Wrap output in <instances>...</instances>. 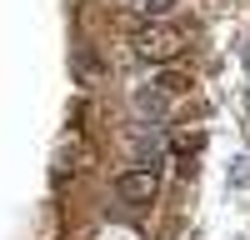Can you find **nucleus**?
<instances>
[{"label": "nucleus", "instance_id": "nucleus-1", "mask_svg": "<svg viewBox=\"0 0 250 240\" xmlns=\"http://www.w3.org/2000/svg\"><path fill=\"white\" fill-rule=\"evenodd\" d=\"M120 195L130 200V205L150 200V195H155V175H150V170H130V175H120Z\"/></svg>", "mask_w": 250, "mask_h": 240}, {"label": "nucleus", "instance_id": "nucleus-2", "mask_svg": "<svg viewBox=\"0 0 250 240\" xmlns=\"http://www.w3.org/2000/svg\"><path fill=\"white\" fill-rule=\"evenodd\" d=\"M135 110H145L150 120H165V110H170V100H165L160 90H135Z\"/></svg>", "mask_w": 250, "mask_h": 240}, {"label": "nucleus", "instance_id": "nucleus-3", "mask_svg": "<svg viewBox=\"0 0 250 240\" xmlns=\"http://www.w3.org/2000/svg\"><path fill=\"white\" fill-rule=\"evenodd\" d=\"M230 190H250V155L230 160Z\"/></svg>", "mask_w": 250, "mask_h": 240}, {"label": "nucleus", "instance_id": "nucleus-4", "mask_svg": "<svg viewBox=\"0 0 250 240\" xmlns=\"http://www.w3.org/2000/svg\"><path fill=\"white\" fill-rule=\"evenodd\" d=\"M145 10H150V15H160V10H170V0H145Z\"/></svg>", "mask_w": 250, "mask_h": 240}, {"label": "nucleus", "instance_id": "nucleus-5", "mask_svg": "<svg viewBox=\"0 0 250 240\" xmlns=\"http://www.w3.org/2000/svg\"><path fill=\"white\" fill-rule=\"evenodd\" d=\"M245 60H250V55H245Z\"/></svg>", "mask_w": 250, "mask_h": 240}]
</instances>
